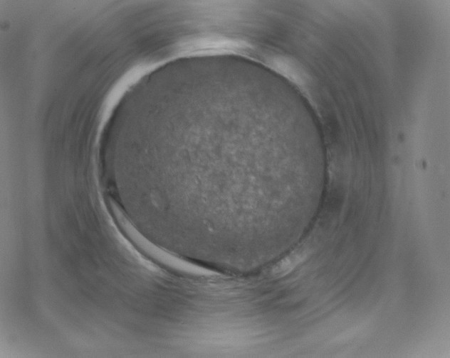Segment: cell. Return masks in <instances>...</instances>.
Returning a JSON list of instances; mask_svg holds the SVG:
<instances>
[{
  "mask_svg": "<svg viewBox=\"0 0 450 358\" xmlns=\"http://www.w3.org/2000/svg\"><path fill=\"white\" fill-rule=\"evenodd\" d=\"M267 60L268 66L273 71L296 84L304 82L305 73L293 60L278 54H271Z\"/></svg>",
  "mask_w": 450,
  "mask_h": 358,
  "instance_id": "cell-1",
  "label": "cell"
}]
</instances>
